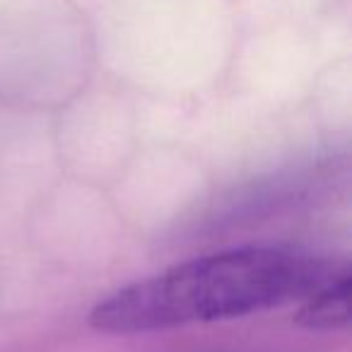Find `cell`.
Returning a JSON list of instances; mask_svg holds the SVG:
<instances>
[{"mask_svg": "<svg viewBox=\"0 0 352 352\" xmlns=\"http://www.w3.org/2000/svg\"><path fill=\"white\" fill-rule=\"evenodd\" d=\"M326 280L321 263L292 251L265 246L222 251L109 294L89 311V326L133 336L246 316L307 297Z\"/></svg>", "mask_w": 352, "mask_h": 352, "instance_id": "6da1fadb", "label": "cell"}, {"mask_svg": "<svg viewBox=\"0 0 352 352\" xmlns=\"http://www.w3.org/2000/svg\"><path fill=\"white\" fill-rule=\"evenodd\" d=\"M350 273H342L338 278H328L318 285L311 294H307V302L297 311L294 321L307 331H336L350 323Z\"/></svg>", "mask_w": 352, "mask_h": 352, "instance_id": "7a4b0ae2", "label": "cell"}]
</instances>
